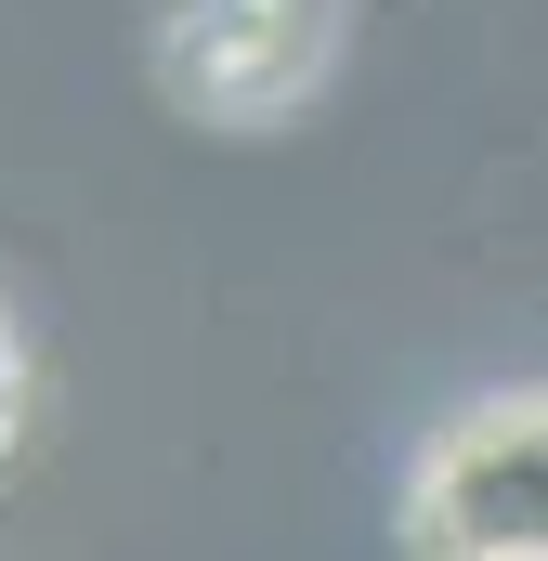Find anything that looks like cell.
<instances>
[{
  "instance_id": "obj_1",
  "label": "cell",
  "mask_w": 548,
  "mask_h": 561,
  "mask_svg": "<svg viewBox=\"0 0 548 561\" xmlns=\"http://www.w3.org/2000/svg\"><path fill=\"white\" fill-rule=\"evenodd\" d=\"M418 561H548V392H483L431 431L406 483Z\"/></svg>"
},
{
  "instance_id": "obj_2",
  "label": "cell",
  "mask_w": 548,
  "mask_h": 561,
  "mask_svg": "<svg viewBox=\"0 0 548 561\" xmlns=\"http://www.w3.org/2000/svg\"><path fill=\"white\" fill-rule=\"evenodd\" d=\"M327 66V0H183L170 26V79L209 118H262Z\"/></svg>"
}]
</instances>
